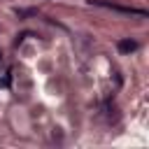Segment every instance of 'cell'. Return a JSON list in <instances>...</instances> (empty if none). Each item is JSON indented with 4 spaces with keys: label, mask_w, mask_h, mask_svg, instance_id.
I'll use <instances>...</instances> for the list:
<instances>
[{
    "label": "cell",
    "mask_w": 149,
    "mask_h": 149,
    "mask_svg": "<svg viewBox=\"0 0 149 149\" xmlns=\"http://www.w3.org/2000/svg\"><path fill=\"white\" fill-rule=\"evenodd\" d=\"M116 49H119L121 54H133V51L137 49V42H135V40H119V42H116Z\"/></svg>",
    "instance_id": "1"
},
{
    "label": "cell",
    "mask_w": 149,
    "mask_h": 149,
    "mask_svg": "<svg viewBox=\"0 0 149 149\" xmlns=\"http://www.w3.org/2000/svg\"><path fill=\"white\" fill-rule=\"evenodd\" d=\"M0 61H2V54H0Z\"/></svg>",
    "instance_id": "2"
}]
</instances>
